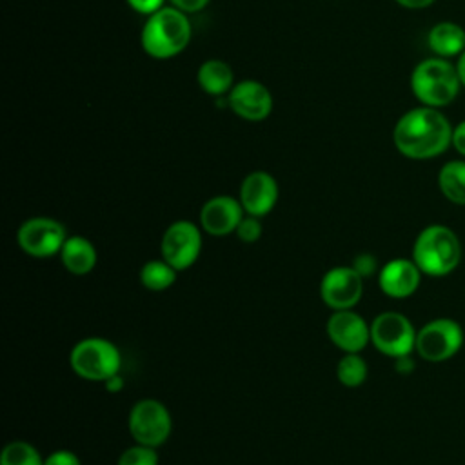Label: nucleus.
Wrapping results in <instances>:
<instances>
[{
  "mask_svg": "<svg viewBox=\"0 0 465 465\" xmlns=\"http://www.w3.org/2000/svg\"><path fill=\"white\" fill-rule=\"evenodd\" d=\"M336 376L343 387H360L367 380V361L360 352H345L336 365Z\"/></svg>",
  "mask_w": 465,
  "mask_h": 465,
  "instance_id": "obj_22",
  "label": "nucleus"
},
{
  "mask_svg": "<svg viewBox=\"0 0 465 465\" xmlns=\"http://www.w3.org/2000/svg\"><path fill=\"white\" fill-rule=\"evenodd\" d=\"M231 111L247 122H262L272 111V94L258 80H242L227 94Z\"/></svg>",
  "mask_w": 465,
  "mask_h": 465,
  "instance_id": "obj_12",
  "label": "nucleus"
},
{
  "mask_svg": "<svg viewBox=\"0 0 465 465\" xmlns=\"http://www.w3.org/2000/svg\"><path fill=\"white\" fill-rule=\"evenodd\" d=\"M363 294V276L347 265L329 269L320 282V296L332 311L352 309Z\"/></svg>",
  "mask_w": 465,
  "mask_h": 465,
  "instance_id": "obj_11",
  "label": "nucleus"
},
{
  "mask_svg": "<svg viewBox=\"0 0 465 465\" xmlns=\"http://www.w3.org/2000/svg\"><path fill=\"white\" fill-rule=\"evenodd\" d=\"M127 427L136 443L156 449L167 441L173 429V420L162 401L143 398L131 407Z\"/></svg>",
  "mask_w": 465,
  "mask_h": 465,
  "instance_id": "obj_6",
  "label": "nucleus"
},
{
  "mask_svg": "<svg viewBox=\"0 0 465 465\" xmlns=\"http://www.w3.org/2000/svg\"><path fill=\"white\" fill-rule=\"evenodd\" d=\"M176 269L162 260H149L140 269V283L149 291H165L176 282Z\"/></svg>",
  "mask_w": 465,
  "mask_h": 465,
  "instance_id": "obj_21",
  "label": "nucleus"
},
{
  "mask_svg": "<svg viewBox=\"0 0 465 465\" xmlns=\"http://www.w3.org/2000/svg\"><path fill=\"white\" fill-rule=\"evenodd\" d=\"M236 236L243 242V243H254L260 236H262V223L258 216H243L242 222L236 227Z\"/></svg>",
  "mask_w": 465,
  "mask_h": 465,
  "instance_id": "obj_25",
  "label": "nucleus"
},
{
  "mask_svg": "<svg viewBox=\"0 0 465 465\" xmlns=\"http://www.w3.org/2000/svg\"><path fill=\"white\" fill-rule=\"evenodd\" d=\"M44 465H80V460L74 452L60 449L44 458Z\"/></svg>",
  "mask_w": 465,
  "mask_h": 465,
  "instance_id": "obj_26",
  "label": "nucleus"
},
{
  "mask_svg": "<svg viewBox=\"0 0 465 465\" xmlns=\"http://www.w3.org/2000/svg\"><path fill=\"white\" fill-rule=\"evenodd\" d=\"M125 2L133 11L143 16H149L165 5V0H125Z\"/></svg>",
  "mask_w": 465,
  "mask_h": 465,
  "instance_id": "obj_27",
  "label": "nucleus"
},
{
  "mask_svg": "<svg viewBox=\"0 0 465 465\" xmlns=\"http://www.w3.org/2000/svg\"><path fill=\"white\" fill-rule=\"evenodd\" d=\"M169 2H171L173 7H176V9L183 11L185 15H189V13L202 11L203 7H207V4L211 0H169Z\"/></svg>",
  "mask_w": 465,
  "mask_h": 465,
  "instance_id": "obj_28",
  "label": "nucleus"
},
{
  "mask_svg": "<svg viewBox=\"0 0 465 465\" xmlns=\"http://www.w3.org/2000/svg\"><path fill=\"white\" fill-rule=\"evenodd\" d=\"M427 45L434 56L458 58L465 51V29L450 20L438 22L429 29Z\"/></svg>",
  "mask_w": 465,
  "mask_h": 465,
  "instance_id": "obj_17",
  "label": "nucleus"
},
{
  "mask_svg": "<svg viewBox=\"0 0 465 465\" xmlns=\"http://www.w3.org/2000/svg\"><path fill=\"white\" fill-rule=\"evenodd\" d=\"M191 35L189 16L173 5H163L156 13L145 16L140 31V44L151 58L169 60L178 56L189 45Z\"/></svg>",
  "mask_w": 465,
  "mask_h": 465,
  "instance_id": "obj_2",
  "label": "nucleus"
},
{
  "mask_svg": "<svg viewBox=\"0 0 465 465\" xmlns=\"http://www.w3.org/2000/svg\"><path fill=\"white\" fill-rule=\"evenodd\" d=\"M452 127L441 109L420 104L396 120L392 143L405 158H436L452 145Z\"/></svg>",
  "mask_w": 465,
  "mask_h": 465,
  "instance_id": "obj_1",
  "label": "nucleus"
},
{
  "mask_svg": "<svg viewBox=\"0 0 465 465\" xmlns=\"http://www.w3.org/2000/svg\"><path fill=\"white\" fill-rule=\"evenodd\" d=\"M394 2L405 9H425L432 5L436 0H394Z\"/></svg>",
  "mask_w": 465,
  "mask_h": 465,
  "instance_id": "obj_31",
  "label": "nucleus"
},
{
  "mask_svg": "<svg viewBox=\"0 0 465 465\" xmlns=\"http://www.w3.org/2000/svg\"><path fill=\"white\" fill-rule=\"evenodd\" d=\"M202 251V227L189 220L173 222L160 242L162 258L176 271L189 269Z\"/></svg>",
  "mask_w": 465,
  "mask_h": 465,
  "instance_id": "obj_10",
  "label": "nucleus"
},
{
  "mask_svg": "<svg viewBox=\"0 0 465 465\" xmlns=\"http://www.w3.org/2000/svg\"><path fill=\"white\" fill-rule=\"evenodd\" d=\"M69 365L74 374L89 381H107L122 367L118 347L100 336H89L74 343L69 354Z\"/></svg>",
  "mask_w": 465,
  "mask_h": 465,
  "instance_id": "obj_5",
  "label": "nucleus"
},
{
  "mask_svg": "<svg viewBox=\"0 0 465 465\" xmlns=\"http://www.w3.org/2000/svg\"><path fill=\"white\" fill-rule=\"evenodd\" d=\"M411 91L421 105L436 109L450 105L461 91L456 64L440 56L418 62L411 73Z\"/></svg>",
  "mask_w": 465,
  "mask_h": 465,
  "instance_id": "obj_3",
  "label": "nucleus"
},
{
  "mask_svg": "<svg viewBox=\"0 0 465 465\" xmlns=\"http://www.w3.org/2000/svg\"><path fill=\"white\" fill-rule=\"evenodd\" d=\"M116 465H158V454L154 447L136 443L120 454Z\"/></svg>",
  "mask_w": 465,
  "mask_h": 465,
  "instance_id": "obj_24",
  "label": "nucleus"
},
{
  "mask_svg": "<svg viewBox=\"0 0 465 465\" xmlns=\"http://www.w3.org/2000/svg\"><path fill=\"white\" fill-rule=\"evenodd\" d=\"M196 82L200 89L211 96L229 94L234 85V73L225 60L209 58L200 64L196 71Z\"/></svg>",
  "mask_w": 465,
  "mask_h": 465,
  "instance_id": "obj_18",
  "label": "nucleus"
},
{
  "mask_svg": "<svg viewBox=\"0 0 465 465\" xmlns=\"http://www.w3.org/2000/svg\"><path fill=\"white\" fill-rule=\"evenodd\" d=\"M456 69H458V76H460L461 87H465V51L458 56V60H456Z\"/></svg>",
  "mask_w": 465,
  "mask_h": 465,
  "instance_id": "obj_32",
  "label": "nucleus"
},
{
  "mask_svg": "<svg viewBox=\"0 0 465 465\" xmlns=\"http://www.w3.org/2000/svg\"><path fill=\"white\" fill-rule=\"evenodd\" d=\"M60 260L71 274L84 276L91 272L96 265V249L85 236L73 234L67 236L60 251Z\"/></svg>",
  "mask_w": 465,
  "mask_h": 465,
  "instance_id": "obj_19",
  "label": "nucleus"
},
{
  "mask_svg": "<svg viewBox=\"0 0 465 465\" xmlns=\"http://www.w3.org/2000/svg\"><path fill=\"white\" fill-rule=\"evenodd\" d=\"M452 147L465 158V120L452 127Z\"/></svg>",
  "mask_w": 465,
  "mask_h": 465,
  "instance_id": "obj_30",
  "label": "nucleus"
},
{
  "mask_svg": "<svg viewBox=\"0 0 465 465\" xmlns=\"http://www.w3.org/2000/svg\"><path fill=\"white\" fill-rule=\"evenodd\" d=\"M371 343L385 356H409L416 347V331L407 316L396 311L378 314L371 323Z\"/></svg>",
  "mask_w": 465,
  "mask_h": 465,
  "instance_id": "obj_7",
  "label": "nucleus"
},
{
  "mask_svg": "<svg viewBox=\"0 0 465 465\" xmlns=\"http://www.w3.org/2000/svg\"><path fill=\"white\" fill-rule=\"evenodd\" d=\"M278 182L267 171H252L249 173L240 185V203L245 214L251 216H265L269 214L278 202Z\"/></svg>",
  "mask_w": 465,
  "mask_h": 465,
  "instance_id": "obj_14",
  "label": "nucleus"
},
{
  "mask_svg": "<svg viewBox=\"0 0 465 465\" xmlns=\"http://www.w3.org/2000/svg\"><path fill=\"white\" fill-rule=\"evenodd\" d=\"M0 465H44V460L31 443L15 440L2 449Z\"/></svg>",
  "mask_w": 465,
  "mask_h": 465,
  "instance_id": "obj_23",
  "label": "nucleus"
},
{
  "mask_svg": "<svg viewBox=\"0 0 465 465\" xmlns=\"http://www.w3.org/2000/svg\"><path fill=\"white\" fill-rule=\"evenodd\" d=\"M463 345L461 325L450 318H436L416 331V352L427 361H445Z\"/></svg>",
  "mask_w": 465,
  "mask_h": 465,
  "instance_id": "obj_8",
  "label": "nucleus"
},
{
  "mask_svg": "<svg viewBox=\"0 0 465 465\" xmlns=\"http://www.w3.org/2000/svg\"><path fill=\"white\" fill-rule=\"evenodd\" d=\"M245 216L240 200L218 194L209 198L200 209V227L211 236H225L236 231L238 223Z\"/></svg>",
  "mask_w": 465,
  "mask_h": 465,
  "instance_id": "obj_15",
  "label": "nucleus"
},
{
  "mask_svg": "<svg viewBox=\"0 0 465 465\" xmlns=\"http://www.w3.org/2000/svg\"><path fill=\"white\" fill-rule=\"evenodd\" d=\"M412 260L423 274L445 276L452 272L461 260L460 238L447 225H427L414 240Z\"/></svg>",
  "mask_w": 465,
  "mask_h": 465,
  "instance_id": "obj_4",
  "label": "nucleus"
},
{
  "mask_svg": "<svg viewBox=\"0 0 465 465\" xmlns=\"http://www.w3.org/2000/svg\"><path fill=\"white\" fill-rule=\"evenodd\" d=\"M441 194L458 205H465V160H450L438 173Z\"/></svg>",
  "mask_w": 465,
  "mask_h": 465,
  "instance_id": "obj_20",
  "label": "nucleus"
},
{
  "mask_svg": "<svg viewBox=\"0 0 465 465\" xmlns=\"http://www.w3.org/2000/svg\"><path fill=\"white\" fill-rule=\"evenodd\" d=\"M67 232L64 225L47 216H35L25 220L16 232L20 249L33 258H51L60 254Z\"/></svg>",
  "mask_w": 465,
  "mask_h": 465,
  "instance_id": "obj_9",
  "label": "nucleus"
},
{
  "mask_svg": "<svg viewBox=\"0 0 465 465\" xmlns=\"http://www.w3.org/2000/svg\"><path fill=\"white\" fill-rule=\"evenodd\" d=\"M421 271L414 263V260L394 258L387 262L378 274L380 289L391 298H409L416 292L421 280Z\"/></svg>",
  "mask_w": 465,
  "mask_h": 465,
  "instance_id": "obj_16",
  "label": "nucleus"
},
{
  "mask_svg": "<svg viewBox=\"0 0 465 465\" xmlns=\"http://www.w3.org/2000/svg\"><path fill=\"white\" fill-rule=\"evenodd\" d=\"M327 336L343 352H360L371 341V325L352 309L334 311L327 320Z\"/></svg>",
  "mask_w": 465,
  "mask_h": 465,
  "instance_id": "obj_13",
  "label": "nucleus"
},
{
  "mask_svg": "<svg viewBox=\"0 0 465 465\" xmlns=\"http://www.w3.org/2000/svg\"><path fill=\"white\" fill-rule=\"evenodd\" d=\"M352 267H354L361 276H369V274L374 272L376 262H374V258H372L371 254H360V256L356 258V262H354Z\"/></svg>",
  "mask_w": 465,
  "mask_h": 465,
  "instance_id": "obj_29",
  "label": "nucleus"
}]
</instances>
